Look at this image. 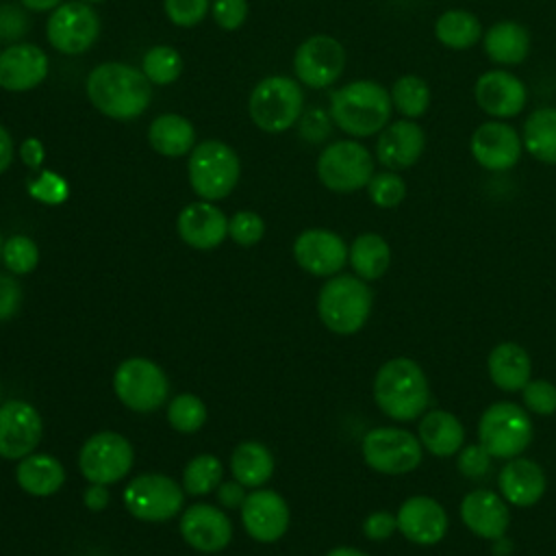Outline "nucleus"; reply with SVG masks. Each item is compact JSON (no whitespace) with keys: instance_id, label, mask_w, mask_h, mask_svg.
<instances>
[{"instance_id":"f257e3e1","label":"nucleus","mask_w":556,"mask_h":556,"mask_svg":"<svg viewBox=\"0 0 556 556\" xmlns=\"http://www.w3.org/2000/svg\"><path fill=\"white\" fill-rule=\"evenodd\" d=\"M87 98L106 117L128 122L139 117L152 98L150 80L132 65L109 61L87 76Z\"/></svg>"},{"instance_id":"f03ea898","label":"nucleus","mask_w":556,"mask_h":556,"mask_svg":"<svg viewBox=\"0 0 556 556\" xmlns=\"http://www.w3.org/2000/svg\"><path fill=\"white\" fill-rule=\"evenodd\" d=\"M391 93L378 80H352L330 93V119L354 139L378 135L391 122Z\"/></svg>"},{"instance_id":"7ed1b4c3","label":"nucleus","mask_w":556,"mask_h":556,"mask_svg":"<svg viewBox=\"0 0 556 556\" xmlns=\"http://www.w3.org/2000/svg\"><path fill=\"white\" fill-rule=\"evenodd\" d=\"M374 400L387 417L413 421L430 404L428 378L413 358H391L376 374Z\"/></svg>"},{"instance_id":"20e7f679","label":"nucleus","mask_w":556,"mask_h":556,"mask_svg":"<svg viewBox=\"0 0 556 556\" xmlns=\"http://www.w3.org/2000/svg\"><path fill=\"white\" fill-rule=\"evenodd\" d=\"M374 295L363 278L358 276H334L330 278L317 298V313L324 326L337 334L358 332L369 313Z\"/></svg>"},{"instance_id":"39448f33","label":"nucleus","mask_w":556,"mask_h":556,"mask_svg":"<svg viewBox=\"0 0 556 556\" xmlns=\"http://www.w3.org/2000/svg\"><path fill=\"white\" fill-rule=\"evenodd\" d=\"M248 111L265 132H282L295 126L304 113V91L289 76H267L250 93Z\"/></svg>"},{"instance_id":"423d86ee","label":"nucleus","mask_w":556,"mask_h":556,"mask_svg":"<svg viewBox=\"0 0 556 556\" xmlns=\"http://www.w3.org/2000/svg\"><path fill=\"white\" fill-rule=\"evenodd\" d=\"M189 182L191 189L206 202L226 198L241 174L239 156L237 152L219 141V139H206L193 146L187 163Z\"/></svg>"},{"instance_id":"0eeeda50","label":"nucleus","mask_w":556,"mask_h":556,"mask_svg":"<svg viewBox=\"0 0 556 556\" xmlns=\"http://www.w3.org/2000/svg\"><path fill=\"white\" fill-rule=\"evenodd\" d=\"M478 439L491 458L510 460L530 445L532 421L521 406L513 402H495L478 421Z\"/></svg>"},{"instance_id":"6e6552de","label":"nucleus","mask_w":556,"mask_h":556,"mask_svg":"<svg viewBox=\"0 0 556 556\" xmlns=\"http://www.w3.org/2000/svg\"><path fill=\"white\" fill-rule=\"evenodd\" d=\"M317 176L334 193L358 191L374 176V156L356 139L332 141L317 156Z\"/></svg>"},{"instance_id":"1a4fd4ad","label":"nucleus","mask_w":556,"mask_h":556,"mask_svg":"<svg viewBox=\"0 0 556 556\" xmlns=\"http://www.w3.org/2000/svg\"><path fill=\"white\" fill-rule=\"evenodd\" d=\"M100 35V17L89 2L72 0L59 4L48 22L46 37L50 46L67 56L87 52Z\"/></svg>"},{"instance_id":"9d476101","label":"nucleus","mask_w":556,"mask_h":556,"mask_svg":"<svg viewBox=\"0 0 556 556\" xmlns=\"http://www.w3.org/2000/svg\"><path fill=\"white\" fill-rule=\"evenodd\" d=\"M365 463L389 476L413 471L421 463V441L404 428H374L363 437Z\"/></svg>"},{"instance_id":"9b49d317","label":"nucleus","mask_w":556,"mask_h":556,"mask_svg":"<svg viewBox=\"0 0 556 556\" xmlns=\"http://www.w3.org/2000/svg\"><path fill=\"white\" fill-rule=\"evenodd\" d=\"M113 389L128 408L137 413H152L163 406L169 384L156 363L148 358H128L117 367Z\"/></svg>"},{"instance_id":"f8f14e48","label":"nucleus","mask_w":556,"mask_h":556,"mask_svg":"<svg viewBox=\"0 0 556 556\" xmlns=\"http://www.w3.org/2000/svg\"><path fill=\"white\" fill-rule=\"evenodd\" d=\"M132 445L117 432L89 437L78 454L83 476L93 484H111L126 478L132 467Z\"/></svg>"},{"instance_id":"ddd939ff","label":"nucleus","mask_w":556,"mask_h":556,"mask_svg":"<svg viewBox=\"0 0 556 556\" xmlns=\"http://www.w3.org/2000/svg\"><path fill=\"white\" fill-rule=\"evenodd\" d=\"M298 80L311 89L334 85L345 70V48L330 35H311L293 54Z\"/></svg>"},{"instance_id":"4468645a","label":"nucleus","mask_w":556,"mask_h":556,"mask_svg":"<svg viewBox=\"0 0 556 556\" xmlns=\"http://www.w3.org/2000/svg\"><path fill=\"white\" fill-rule=\"evenodd\" d=\"M124 504L137 519L165 521L182 508V489L167 476L143 473L126 486Z\"/></svg>"},{"instance_id":"2eb2a0df","label":"nucleus","mask_w":556,"mask_h":556,"mask_svg":"<svg viewBox=\"0 0 556 556\" xmlns=\"http://www.w3.org/2000/svg\"><path fill=\"white\" fill-rule=\"evenodd\" d=\"M469 152L482 169L508 172L521 159V132L506 119L482 122L469 137Z\"/></svg>"},{"instance_id":"dca6fc26","label":"nucleus","mask_w":556,"mask_h":556,"mask_svg":"<svg viewBox=\"0 0 556 556\" xmlns=\"http://www.w3.org/2000/svg\"><path fill=\"white\" fill-rule=\"evenodd\" d=\"M473 100L489 119H513L528 104V87L504 67L486 70L473 83Z\"/></svg>"},{"instance_id":"f3484780","label":"nucleus","mask_w":556,"mask_h":556,"mask_svg":"<svg viewBox=\"0 0 556 556\" xmlns=\"http://www.w3.org/2000/svg\"><path fill=\"white\" fill-rule=\"evenodd\" d=\"M43 424L39 413L22 402L9 400L0 406V456L2 458H24L41 441Z\"/></svg>"},{"instance_id":"a211bd4d","label":"nucleus","mask_w":556,"mask_h":556,"mask_svg":"<svg viewBox=\"0 0 556 556\" xmlns=\"http://www.w3.org/2000/svg\"><path fill=\"white\" fill-rule=\"evenodd\" d=\"M426 150V132L417 119L400 117L389 122L376 139V159L384 169L402 172L413 167Z\"/></svg>"},{"instance_id":"6ab92c4d","label":"nucleus","mask_w":556,"mask_h":556,"mask_svg":"<svg viewBox=\"0 0 556 556\" xmlns=\"http://www.w3.org/2000/svg\"><path fill=\"white\" fill-rule=\"evenodd\" d=\"M293 256L298 265L313 276H334L348 261V245L332 230L311 228L298 235Z\"/></svg>"},{"instance_id":"aec40b11","label":"nucleus","mask_w":556,"mask_h":556,"mask_svg":"<svg viewBox=\"0 0 556 556\" xmlns=\"http://www.w3.org/2000/svg\"><path fill=\"white\" fill-rule=\"evenodd\" d=\"M397 530L417 545H434L439 543L450 526L445 508L428 497V495H413L408 497L397 515Z\"/></svg>"},{"instance_id":"412c9836","label":"nucleus","mask_w":556,"mask_h":556,"mask_svg":"<svg viewBox=\"0 0 556 556\" xmlns=\"http://www.w3.org/2000/svg\"><path fill=\"white\" fill-rule=\"evenodd\" d=\"M241 521L252 539L271 543L287 532L289 506L276 491H254L241 504Z\"/></svg>"},{"instance_id":"4be33fe9","label":"nucleus","mask_w":556,"mask_h":556,"mask_svg":"<svg viewBox=\"0 0 556 556\" xmlns=\"http://www.w3.org/2000/svg\"><path fill=\"white\" fill-rule=\"evenodd\" d=\"M48 76V56L35 43H13L0 52V87L30 91Z\"/></svg>"},{"instance_id":"5701e85b","label":"nucleus","mask_w":556,"mask_h":556,"mask_svg":"<svg viewBox=\"0 0 556 556\" xmlns=\"http://www.w3.org/2000/svg\"><path fill=\"white\" fill-rule=\"evenodd\" d=\"M182 539L198 552H219L230 543V519L211 504H195L187 508L180 519Z\"/></svg>"},{"instance_id":"b1692460","label":"nucleus","mask_w":556,"mask_h":556,"mask_svg":"<svg viewBox=\"0 0 556 556\" xmlns=\"http://www.w3.org/2000/svg\"><path fill=\"white\" fill-rule=\"evenodd\" d=\"M180 239L195 250H213L228 235L226 215L211 202L187 204L176 222Z\"/></svg>"},{"instance_id":"393cba45","label":"nucleus","mask_w":556,"mask_h":556,"mask_svg":"<svg viewBox=\"0 0 556 556\" xmlns=\"http://www.w3.org/2000/svg\"><path fill=\"white\" fill-rule=\"evenodd\" d=\"M460 519L476 536L500 539L508 528L510 515L502 495L486 489H478L463 497Z\"/></svg>"},{"instance_id":"a878e982","label":"nucleus","mask_w":556,"mask_h":556,"mask_svg":"<svg viewBox=\"0 0 556 556\" xmlns=\"http://www.w3.org/2000/svg\"><path fill=\"white\" fill-rule=\"evenodd\" d=\"M532 48L530 30L515 20H500L482 35V50L486 59L500 67H513L528 59Z\"/></svg>"},{"instance_id":"bb28decb","label":"nucleus","mask_w":556,"mask_h":556,"mask_svg":"<svg viewBox=\"0 0 556 556\" xmlns=\"http://www.w3.org/2000/svg\"><path fill=\"white\" fill-rule=\"evenodd\" d=\"M500 493L515 506H532L545 493V473L530 458H510L497 476Z\"/></svg>"},{"instance_id":"cd10ccee","label":"nucleus","mask_w":556,"mask_h":556,"mask_svg":"<svg viewBox=\"0 0 556 556\" xmlns=\"http://www.w3.org/2000/svg\"><path fill=\"white\" fill-rule=\"evenodd\" d=\"M419 441L434 456H452L465 443V428L458 417L447 410H428L419 421Z\"/></svg>"},{"instance_id":"c85d7f7f","label":"nucleus","mask_w":556,"mask_h":556,"mask_svg":"<svg viewBox=\"0 0 556 556\" xmlns=\"http://www.w3.org/2000/svg\"><path fill=\"white\" fill-rule=\"evenodd\" d=\"M486 369L495 387L502 391H521L530 380L532 363L528 352L517 343H500L486 358Z\"/></svg>"},{"instance_id":"c756f323","label":"nucleus","mask_w":556,"mask_h":556,"mask_svg":"<svg viewBox=\"0 0 556 556\" xmlns=\"http://www.w3.org/2000/svg\"><path fill=\"white\" fill-rule=\"evenodd\" d=\"M148 141L159 154L176 159L193 150L195 130L187 117L178 113H163L152 119L148 128Z\"/></svg>"},{"instance_id":"7c9ffc66","label":"nucleus","mask_w":556,"mask_h":556,"mask_svg":"<svg viewBox=\"0 0 556 556\" xmlns=\"http://www.w3.org/2000/svg\"><path fill=\"white\" fill-rule=\"evenodd\" d=\"M523 150L545 165H556V106L534 109L521 128Z\"/></svg>"},{"instance_id":"2f4dec72","label":"nucleus","mask_w":556,"mask_h":556,"mask_svg":"<svg viewBox=\"0 0 556 556\" xmlns=\"http://www.w3.org/2000/svg\"><path fill=\"white\" fill-rule=\"evenodd\" d=\"M17 484L35 497L52 495L61 489L65 471L61 463L50 454H28L17 465Z\"/></svg>"},{"instance_id":"473e14b6","label":"nucleus","mask_w":556,"mask_h":556,"mask_svg":"<svg viewBox=\"0 0 556 556\" xmlns=\"http://www.w3.org/2000/svg\"><path fill=\"white\" fill-rule=\"evenodd\" d=\"M482 35L480 17L467 9H447L434 20V37L450 50H467L482 41Z\"/></svg>"},{"instance_id":"72a5a7b5","label":"nucleus","mask_w":556,"mask_h":556,"mask_svg":"<svg viewBox=\"0 0 556 556\" xmlns=\"http://www.w3.org/2000/svg\"><path fill=\"white\" fill-rule=\"evenodd\" d=\"M348 258L358 278L376 280L389 269L391 250H389V243L380 235L363 232L352 241V245L348 250Z\"/></svg>"},{"instance_id":"f704fd0d","label":"nucleus","mask_w":556,"mask_h":556,"mask_svg":"<svg viewBox=\"0 0 556 556\" xmlns=\"http://www.w3.org/2000/svg\"><path fill=\"white\" fill-rule=\"evenodd\" d=\"M230 469L235 480L243 486H261L274 471V458L263 443L243 441L232 452Z\"/></svg>"},{"instance_id":"c9c22d12","label":"nucleus","mask_w":556,"mask_h":556,"mask_svg":"<svg viewBox=\"0 0 556 556\" xmlns=\"http://www.w3.org/2000/svg\"><path fill=\"white\" fill-rule=\"evenodd\" d=\"M389 93L393 111H397L406 119H419L421 115H426L432 102L430 85L417 74H404L395 78Z\"/></svg>"},{"instance_id":"e433bc0d","label":"nucleus","mask_w":556,"mask_h":556,"mask_svg":"<svg viewBox=\"0 0 556 556\" xmlns=\"http://www.w3.org/2000/svg\"><path fill=\"white\" fill-rule=\"evenodd\" d=\"M141 72L152 85H172L182 72V59L172 46H154L143 54Z\"/></svg>"},{"instance_id":"4c0bfd02","label":"nucleus","mask_w":556,"mask_h":556,"mask_svg":"<svg viewBox=\"0 0 556 556\" xmlns=\"http://www.w3.org/2000/svg\"><path fill=\"white\" fill-rule=\"evenodd\" d=\"M222 482V463L211 454H200L189 460L182 473V486L189 495H206Z\"/></svg>"},{"instance_id":"58836bf2","label":"nucleus","mask_w":556,"mask_h":556,"mask_svg":"<svg viewBox=\"0 0 556 556\" xmlns=\"http://www.w3.org/2000/svg\"><path fill=\"white\" fill-rule=\"evenodd\" d=\"M169 426L178 432H195L206 421V406L200 397L191 393L176 395L167 406Z\"/></svg>"},{"instance_id":"ea45409f","label":"nucleus","mask_w":556,"mask_h":556,"mask_svg":"<svg viewBox=\"0 0 556 556\" xmlns=\"http://www.w3.org/2000/svg\"><path fill=\"white\" fill-rule=\"evenodd\" d=\"M369 200L380 208H393L406 198V182L397 172H374L367 182Z\"/></svg>"},{"instance_id":"a19ab883","label":"nucleus","mask_w":556,"mask_h":556,"mask_svg":"<svg viewBox=\"0 0 556 556\" xmlns=\"http://www.w3.org/2000/svg\"><path fill=\"white\" fill-rule=\"evenodd\" d=\"M2 261L13 274H30L39 263L37 243L26 235H15L2 245Z\"/></svg>"},{"instance_id":"79ce46f5","label":"nucleus","mask_w":556,"mask_h":556,"mask_svg":"<svg viewBox=\"0 0 556 556\" xmlns=\"http://www.w3.org/2000/svg\"><path fill=\"white\" fill-rule=\"evenodd\" d=\"M523 406L536 415L556 413V384L549 380H528L521 389Z\"/></svg>"},{"instance_id":"37998d69","label":"nucleus","mask_w":556,"mask_h":556,"mask_svg":"<svg viewBox=\"0 0 556 556\" xmlns=\"http://www.w3.org/2000/svg\"><path fill=\"white\" fill-rule=\"evenodd\" d=\"M28 193L43 204H61L67 198V182L59 174L43 169L28 182Z\"/></svg>"},{"instance_id":"c03bdc74","label":"nucleus","mask_w":556,"mask_h":556,"mask_svg":"<svg viewBox=\"0 0 556 556\" xmlns=\"http://www.w3.org/2000/svg\"><path fill=\"white\" fill-rule=\"evenodd\" d=\"M265 232L263 219L252 211H239L228 219V235L239 245H254Z\"/></svg>"},{"instance_id":"a18cd8bd","label":"nucleus","mask_w":556,"mask_h":556,"mask_svg":"<svg viewBox=\"0 0 556 556\" xmlns=\"http://www.w3.org/2000/svg\"><path fill=\"white\" fill-rule=\"evenodd\" d=\"M165 15L176 26H195L208 11V0H163Z\"/></svg>"},{"instance_id":"49530a36","label":"nucleus","mask_w":556,"mask_h":556,"mask_svg":"<svg viewBox=\"0 0 556 556\" xmlns=\"http://www.w3.org/2000/svg\"><path fill=\"white\" fill-rule=\"evenodd\" d=\"M211 11L224 30H235L248 17V0H213Z\"/></svg>"},{"instance_id":"de8ad7c7","label":"nucleus","mask_w":556,"mask_h":556,"mask_svg":"<svg viewBox=\"0 0 556 556\" xmlns=\"http://www.w3.org/2000/svg\"><path fill=\"white\" fill-rule=\"evenodd\" d=\"M489 463H491V454L480 443L467 445L458 456V471L465 478H480L489 471Z\"/></svg>"},{"instance_id":"09e8293b","label":"nucleus","mask_w":556,"mask_h":556,"mask_svg":"<svg viewBox=\"0 0 556 556\" xmlns=\"http://www.w3.org/2000/svg\"><path fill=\"white\" fill-rule=\"evenodd\" d=\"M22 304V285L9 276L0 274V321L11 319Z\"/></svg>"},{"instance_id":"8fccbe9b","label":"nucleus","mask_w":556,"mask_h":556,"mask_svg":"<svg viewBox=\"0 0 556 556\" xmlns=\"http://www.w3.org/2000/svg\"><path fill=\"white\" fill-rule=\"evenodd\" d=\"M26 28H28V20L24 17V13L17 7H13V4L0 7V39L2 41L20 39Z\"/></svg>"},{"instance_id":"3c124183","label":"nucleus","mask_w":556,"mask_h":556,"mask_svg":"<svg viewBox=\"0 0 556 556\" xmlns=\"http://www.w3.org/2000/svg\"><path fill=\"white\" fill-rule=\"evenodd\" d=\"M330 117V115H328ZM324 111H306L304 117H300V135L311 141V143H317V141H324L330 132V122Z\"/></svg>"},{"instance_id":"603ef678","label":"nucleus","mask_w":556,"mask_h":556,"mask_svg":"<svg viewBox=\"0 0 556 556\" xmlns=\"http://www.w3.org/2000/svg\"><path fill=\"white\" fill-rule=\"evenodd\" d=\"M395 530H397V519L387 510H376L367 515V519L363 521V534L371 541L389 539Z\"/></svg>"},{"instance_id":"864d4df0","label":"nucleus","mask_w":556,"mask_h":556,"mask_svg":"<svg viewBox=\"0 0 556 556\" xmlns=\"http://www.w3.org/2000/svg\"><path fill=\"white\" fill-rule=\"evenodd\" d=\"M20 156H22V163L30 169H39L43 159H46V150H43V143L37 139V137H28L22 141L20 146Z\"/></svg>"},{"instance_id":"5fc2aeb1","label":"nucleus","mask_w":556,"mask_h":556,"mask_svg":"<svg viewBox=\"0 0 556 556\" xmlns=\"http://www.w3.org/2000/svg\"><path fill=\"white\" fill-rule=\"evenodd\" d=\"M217 497L224 506L228 508H235V506H241L243 500H245V493H243V484L241 482H222L219 489H217Z\"/></svg>"},{"instance_id":"6e6d98bb","label":"nucleus","mask_w":556,"mask_h":556,"mask_svg":"<svg viewBox=\"0 0 556 556\" xmlns=\"http://www.w3.org/2000/svg\"><path fill=\"white\" fill-rule=\"evenodd\" d=\"M109 504V491H106V484H93L85 491V506L93 513L98 510H104Z\"/></svg>"},{"instance_id":"4d7b16f0","label":"nucleus","mask_w":556,"mask_h":556,"mask_svg":"<svg viewBox=\"0 0 556 556\" xmlns=\"http://www.w3.org/2000/svg\"><path fill=\"white\" fill-rule=\"evenodd\" d=\"M11 163H13V139L9 130L0 124V174L7 172Z\"/></svg>"},{"instance_id":"13d9d810","label":"nucleus","mask_w":556,"mask_h":556,"mask_svg":"<svg viewBox=\"0 0 556 556\" xmlns=\"http://www.w3.org/2000/svg\"><path fill=\"white\" fill-rule=\"evenodd\" d=\"M28 11H50V9H56L59 4H63L61 0H20Z\"/></svg>"},{"instance_id":"bf43d9fd","label":"nucleus","mask_w":556,"mask_h":556,"mask_svg":"<svg viewBox=\"0 0 556 556\" xmlns=\"http://www.w3.org/2000/svg\"><path fill=\"white\" fill-rule=\"evenodd\" d=\"M326 556H367L365 552L356 549V547H348V545H339L334 549H330Z\"/></svg>"},{"instance_id":"052dcab7","label":"nucleus","mask_w":556,"mask_h":556,"mask_svg":"<svg viewBox=\"0 0 556 556\" xmlns=\"http://www.w3.org/2000/svg\"><path fill=\"white\" fill-rule=\"evenodd\" d=\"M83 2H89V4H91V2H104V0H83Z\"/></svg>"},{"instance_id":"680f3d73","label":"nucleus","mask_w":556,"mask_h":556,"mask_svg":"<svg viewBox=\"0 0 556 556\" xmlns=\"http://www.w3.org/2000/svg\"><path fill=\"white\" fill-rule=\"evenodd\" d=\"M2 245H4V243H2V239H0V258H2Z\"/></svg>"},{"instance_id":"e2e57ef3","label":"nucleus","mask_w":556,"mask_h":556,"mask_svg":"<svg viewBox=\"0 0 556 556\" xmlns=\"http://www.w3.org/2000/svg\"><path fill=\"white\" fill-rule=\"evenodd\" d=\"M0 397H2V387H0Z\"/></svg>"}]
</instances>
